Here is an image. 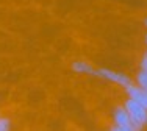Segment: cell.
Wrapping results in <instances>:
<instances>
[{"label":"cell","instance_id":"obj_1","mask_svg":"<svg viewBox=\"0 0 147 131\" xmlns=\"http://www.w3.org/2000/svg\"><path fill=\"white\" fill-rule=\"evenodd\" d=\"M125 111L130 116V120L133 123V126L136 128V131H139L142 128V125L147 123V109L142 108L141 105H138L136 102H133L131 98H128L124 105Z\"/></svg>","mask_w":147,"mask_h":131},{"label":"cell","instance_id":"obj_2","mask_svg":"<svg viewBox=\"0 0 147 131\" xmlns=\"http://www.w3.org/2000/svg\"><path fill=\"white\" fill-rule=\"evenodd\" d=\"M114 126H117L121 131H136V128L133 126L130 120V116L125 111L124 106H121L114 111Z\"/></svg>","mask_w":147,"mask_h":131},{"label":"cell","instance_id":"obj_3","mask_svg":"<svg viewBox=\"0 0 147 131\" xmlns=\"http://www.w3.org/2000/svg\"><path fill=\"white\" fill-rule=\"evenodd\" d=\"M97 77L110 80L113 83H117V84L124 86V88H127L128 84H131V80L125 74H119V72L110 70V69H99V70H97Z\"/></svg>","mask_w":147,"mask_h":131},{"label":"cell","instance_id":"obj_4","mask_svg":"<svg viewBox=\"0 0 147 131\" xmlns=\"http://www.w3.org/2000/svg\"><path fill=\"white\" fill-rule=\"evenodd\" d=\"M128 94V98H131L133 102H136L138 105H141L142 108L147 109V92L144 89H141L139 86H135V84H128L125 88Z\"/></svg>","mask_w":147,"mask_h":131},{"label":"cell","instance_id":"obj_5","mask_svg":"<svg viewBox=\"0 0 147 131\" xmlns=\"http://www.w3.org/2000/svg\"><path fill=\"white\" fill-rule=\"evenodd\" d=\"M72 69L75 72H80V74H89V75H97V70L92 67L91 64L85 63V61H75L72 64Z\"/></svg>","mask_w":147,"mask_h":131},{"label":"cell","instance_id":"obj_6","mask_svg":"<svg viewBox=\"0 0 147 131\" xmlns=\"http://www.w3.org/2000/svg\"><path fill=\"white\" fill-rule=\"evenodd\" d=\"M136 81H138V86L141 89H144V91L147 92V72L141 70L138 75H136Z\"/></svg>","mask_w":147,"mask_h":131},{"label":"cell","instance_id":"obj_7","mask_svg":"<svg viewBox=\"0 0 147 131\" xmlns=\"http://www.w3.org/2000/svg\"><path fill=\"white\" fill-rule=\"evenodd\" d=\"M9 126H11L9 120L5 117H0V131H9Z\"/></svg>","mask_w":147,"mask_h":131},{"label":"cell","instance_id":"obj_8","mask_svg":"<svg viewBox=\"0 0 147 131\" xmlns=\"http://www.w3.org/2000/svg\"><path fill=\"white\" fill-rule=\"evenodd\" d=\"M141 70L147 72V56H144V58H142V61H141Z\"/></svg>","mask_w":147,"mask_h":131},{"label":"cell","instance_id":"obj_9","mask_svg":"<svg viewBox=\"0 0 147 131\" xmlns=\"http://www.w3.org/2000/svg\"><path fill=\"white\" fill-rule=\"evenodd\" d=\"M110 131H121V130H119V128H117V126H113V128H111Z\"/></svg>","mask_w":147,"mask_h":131},{"label":"cell","instance_id":"obj_10","mask_svg":"<svg viewBox=\"0 0 147 131\" xmlns=\"http://www.w3.org/2000/svg\"><path fill=\"white\" fill-rule=\"evenodd\" d=\"M146 42H147V36H146Z\"/></svg>","mask_w":147,"mask_h":131},{"label":"cell","instance_id":"obj_11","mask_svg":"<svg viewBox=\"0 0 147 131\" xmlns=\"http://www.w3.org/2000/svg\"><path fill=\"white\" fill-rule=\"evenodd\" d=\"M146 25H147V19H146Z\"/></svg>","mask_w":147,"mask_h":131},{"label":"cell","instance_id":"obj_12","mask_svg":"<svg viewBox=\"0 0 147 131\" xmlns=\"http://www.w3.org/2000/svg\"><path fill=\"white\" fill-rule=\"evenodd\" d=\"M146 56H147V51H146Z\"/></svg>","mask_w":147,"mask_h":131}]
</instances>
